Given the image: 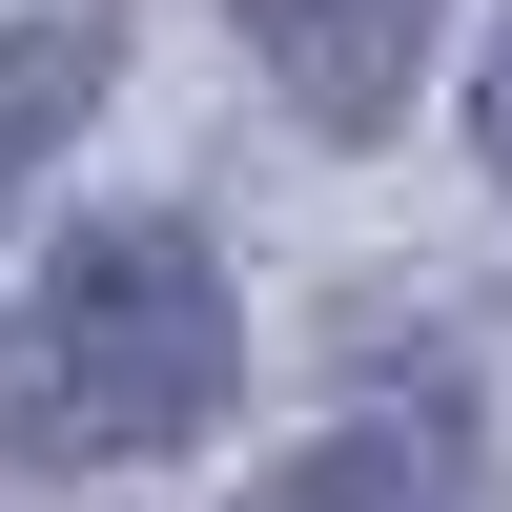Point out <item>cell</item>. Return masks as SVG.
<instances>
[{
	"mask_svg": "<svg viewBox=\"0 0 512 512\" xmlns=\"http://www.w3.org/2000/svg\"><path fill=\"white\" fill-rule=\"evenodd\" d=\"M246 512H472V492H451V472H410V451H287Z\"/></svg>",
	"mask_w": 512,
	"mask_h": 512,
	"instance_id": "cell-4",
	"label": "cell"
},
{
	"mask_svg": "<svg viewBox=\"0 0 512 512\" xmlns=\"http://www.w3.org/2000/svg\"><path fill=\"white\" fill-rule=\"evenodd\" d=\"M226 267L144 205L62 226L21 287H0V472H123V451H205L226 431Z\"/></svg>",
	"mask_w": 512,
	"mask_h": 512,
	"instance_id": "cell-1",
	"label": "cell"
},
{
	"mask_svg": "<svg viewBox=\"0 0 512 512\" xmlns=\"http://www.w3.org/2000/svg\"><path fill=\"white\" fill-rule=\"evenodd\" d=\"M472 123H492V164H512V41H492V82H472Z\"/></svg>",
	"mask_w": 512,
	"mask_h": 512,
	"instance_id": "cell-5",
	"label": "cell"
},
{
	"mask_svg": "<svg viewBox=\"0 0 512 512\" xmlns=\"http://www.w3.org/2000/svg\"><path fill=\"white\" fill-rule=\"evenodd\" d=\"M431 21H451V0H246V62L287 82L308 144H390L410 82H431Z\"/></svg>",
	"mask_w": 512,
	"mask_h": 512,
	"instance_id": "cell-2",
	"label": "cell"
},
{
	"mask_svg": "<svg viewBox=\"0 0 512 512\" xmlns=\"http://www.w3.org/2000/svg\"><path fill=\"white\" fill-rule=\"evenodd\" d=\"M103 62H123L103 21H0V205L41 185V144H62L82 103H103Z\"/></svg>",
	"mask_w": 512,
	"mask_h": 512,
	"instance_id": "cell-3",
	"label": "cell"
}]
</instances>
